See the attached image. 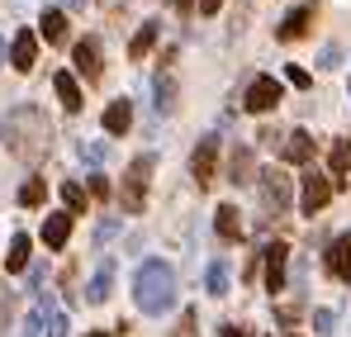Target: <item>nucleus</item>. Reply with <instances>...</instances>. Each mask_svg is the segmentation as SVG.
Returning a JSON list of instances; mask_svg holds the SVG:
<instances>
[{"label": "nucleus", "mask_w": 351, "mask_h": 337, "mask_svg": "<svg viewBox=\"0 0 351 337\" xmlns=\"http://www.w3.org/2000/svg\"><path fill=\"white\" fill-rule=\"evenodd\" d=\"M223 337H252V333H247L242 323H228V328H223Z\"/></svg>", "instance_id": "nucleus-36"}, {"label": "nucleus", "mask_w": 351, "mask_h": 337, "mask_svg": "<svg viewBox=\"0 0 351 337\" xmlns=\"http://www.w3.org/2000/svg\"><path fill=\"white\" fill-rule=\"evenodd\" d=\"M38 34H43L48 43H62V38H66V14L48 5V10H43V19H38Z\"/></svg>", "instance_id": "nucleus-19"}, {"label": "nucleus", "mask_w": 351, "mask_h": 337, "mask_svg": "<svg viewBox=\"0 0 351 337\" xmlns=\"http://www.w3.org/2000/svg\"><path fill=\"white\" fill-rule=\"evenodd\" d=\"M332 323H337V314H332V309H313V333H332Z\"/></svg>", "instance_id": "nucleus-30"}, {"label": "nucleus", "mask_w": 351, "mask_h": 337, "mask_svg": "<svg viewBox=\"0 0 351 337\" xmlns=\"http://www.w3.org/2000/svg\"><path fill=\"white\" fill-rule=\"evenodd\" d=\"M280 157H285V162H294V167H304V162L313 157V133H304V128L285 133V148H280Z\"/></svg>", "instance_id": "nucleus-12"}, {"label": "nucleus", "mask_w": 351, "mask_h": 337, "mask_svg": "<svg viewBox=\"0 0 351 337\" xmlns=\"http://www.w3.org/2000/svg\"><path fill=\"white\" fill-rule=\"evenodd\" d=\"M133 299H138V309L143 314H167L176 304V271L162 262V257H152V262H143L138 266V281H133Z\"/></svg>", "instance_id": "nucleus-1"}, {"label": "nucleus", "mask_w": 351, "mask_h": 337, "mask_svg": "<svg viewBox=\"0 0 351 337\" xmlns=\"http://www.w3.org/2000/svg\"><path fill=\"white\" fill-rule=\"evenodd\" d=\"M152 95H157V100H152V105H157V114H171V105H176V81L167 76V71H157V76H152Z\"/></svg>", "instance_id": "nucleus-20"}, {"label": "nucleus", "mask_w": 351, "mask_h": 337, "mask_svg": "<svg viewBox=\"0 0 351 337\" xmlns=\"http://www.w3.org/2000/svg\"><path fill=\"white\" fill-rule=\"evenodd\" d=\"M5 304H10V294H0V318H5Z\"/></svg>", "instance_id": "nucleus-38"}, {"label": "nucleus", "mask_w": 351, "mask_h": 337, "mask_svg": "<svg viewBox=\"0 0 351 337\" xmlns=\"http://www.w3.org/2000/svg\"><path fill=\"white\" fill-rule=\"evenodd\" d=\"M347 91H351V86H347Z\"/></svg>", "instance_id": "nucleus-41"}, {"label": "nucleus", "mask_w": 351, "mask_h": 337, "mask_svg": "<svg viewBox=\"0 0 351 337\" xmlns=\"http://www.w3.org/2000/svg\"><path fill=\"white\" fill-rule=\"evenodd\" d=\"M204 290H209L214 299L228 294V266H223V262H209V271H204Z\"/></svg>", "instance_id": "nucleus-24"}, {"label": "nucleus", "mask_w": 351, "mask_h": 337, "mask_svg": "<svg viewBox=\"0 0 351 337\" xmlns=\"http://www.w3.org/2000/svg\"><path fill=\"white\" fill-rule=\"evenodd\" d=\"M219 5L223 0H199V14H219Z\"/></svg>", "instance_id": "nucleus-35"}, {"label": "nucleus", "mask_w": 351, "mask_h": 337, "mask_svg": "<svg viewBox=\"0 0 351 337\" xmlns=\"http://www.w3.org/2000/svg\"><path fill=\"white\" fill-rule=\"evenodd\" d=\"M71 62H76V71L86 76V81H100V38H81L76 48H71Z\"/></svg>", "instance_id": "nucleus-10"}, {"label": "nucleus", "mask_w": 351, "mask_h": 337, "mask_svg": "<svg viewBox=\"0 0 351 337\" xmlns=\"http://www.w3.org/2000/svg\"><path fill=\"white\" fill-rule=\"evenodd\" d=\"M214 228H219L223 242H237V237H242V219H237L233 205H219V209H214Z\"/></svg>", "instance_id": "nucleus-16"}, {"label": "nucleus", "mask_w": 351, "mask_h": 337, "mask_svg": "<svg viewBox=\"0 0 351 337\" xmlns=\"http://www.w3.org/2000/svg\"><path fill=\"white\" fill-rule=\"evenodd\" d=\"M228 181H233V185H247V181H252V148H233V157H228Z\"/></svg>", "instance_id": "nucleus-22"}, {"label": "nucleus", "mask_w": 351, "mask_h": 337, "mask_svg": "<svg viewBox=\"0 0 351 337\" xmlns=\"http://www.w3.org/2000/svg\"><path fill=\"white\" fill-rule=\"evenodd\" d=\"M114 219H105V224H100V228H95V242H105V237H114Z\"/></svg>", "instance_id": "nucleus-34"}, {"label": "nucleus", "mask_w": 351, "mask_h": 337, "mask_svg": "<svg viewBox=\"0 0 351 337\" xmlns=\"http://www.w3.org/2000/svg\"><path fill=\"white\" fill-rule=\"evenodd\" d=\"M308 24H313V5H294L290 14L276 24V38H280V43H299V38L308 34Z\"/></svg>", "instance_id": "nucleus-8"}, {"label": "nucleus", "mask_w": 351, "mask_h": 337, "mask_svg": "<svg viewBox=\"0 0 351 337\" xmlns=\"http://www.w3.org/2000/svg\"><path fill=\"white\" fill-rule=\"evenodd\" d=\"M62 205H66V214H81V209H86V190H81L76 181H66V185H62Z\"/></svg>", "instance_id": "nucleus-26"}, {"label": "nucleus", "mask_w": 351, "mask_h": 337, "mask_svg": "<svg viewBox=\"0 0 351 337\" xmlns=\"http://www.w3.org/2000/svg\"><path fill=\"white\" fill-rule=\"evenodd\" d=\"M5 266H10V271H24V266H29V233H14V237H10Z\"/></svg>", "instance_id": "nucleus-23"}, {"label": "nucleus", "mask_w": 351, "mask_h": 337, "mask_svg": "<svg viewBox=\"0 0 351 337\" xmlns=\"http://www.w3.org/2000/svg\"><path fill=\"white\" fill-rule=\"evenodd\" d=\"M337 62H342V48H337V43H328V48L318 53V67H323V71H328V67H337Z\"/></svg>", "instance_id": "nucleus-32"}, {"label": "nucleus", "mask_w": 351, "mask_h": 337, "mask_svg": "<svg viewBox=\"0 0 351 337\" xmlns=\"http://www.w3.org/2000/svg\"><path fill=\"white\" fill-rule=\"evenodd\" d=\"M43 195H48V185H43V181L34 176V181H29V185L19 190V205H29V209H34V205H43Z\"/></svg>", "instance_id": "nucleus-27"}, {"label": "nucleus", "mask_w": 351, "mask_h": 337, "mask_svg": "<svg viewBox=\"0 0 351 337\" xmlns=\"http://www.w3.org/2000/svg\"><path fill=\"white\" fill-rule=\"evenodd\" d=\"M280 138H285V133H276V128H261V133H256V143H261V148H285Z\"/></svg>", "instance_id": "nucleus-33"}, {"label": "nucleus", "mask_w": 351, "mask_h": 337, "mask_svg": "<svg viewBox=\"0 0 351 337\" xmlns=\"http://www.w3.org/2000/svg\"><path fill=\"white\" fill-rule=\"evenodd\" d=\"M48 299H38L34 309H29V318H24V337H38V333H48Z\"/></svg>", "instance_id": "nucleus-25"}, {"label": "nucleus", "mask_w": 351, "mask_h": 337, "mask_svg": "<svg viewBox=\"0 0 351 337\" xmlns=\"http://www.w3.org/2000/svg\"><path fill=\"white\" fill-rule=\"evenodd\" d=\"M0 67H5V38H0Z\"/></svg>", "instance_id": "nucleus-39"}, {"label": "nucleus", "mask_w": 351, "mask_h": 337, "mask_svg": "<svg viewBox=\"0 0 351 337\" xmlns=\"http://www.w3.org/2000/svg\"><path fill=\"white\" fill-rule=\"evenodd\" d=\"M328 167H332V176H337V185H347V171H351V138H337V143H332Z\"/></svg>", "instance_id": "nucleus-21"}, {"label": "nucleus", "mask_w": 351, "mask_h": 337, "mask_svg": "<svg viewBox=\"0 0 351 337\" xmlns=\"http://www.w3.org/2000/svg\"><path fill=\"white\" fill-rule=\"evenodd\" d=\"M110 285H114V262H100L95 276H90V285H86V299H90V304H105V299H110Z\"/></svg>", "instance_id": "nucleus-13"}, {"label": "nucleus", "mask_w": 351, "mask_h": 337, "mask_svg": "<svg viewBox=\"0 0 351 337\" xmlns=\"http://www.w3.org/2000/svg\"><path fill=\"white\" fill-rule=\"evenodd\" d=\"M66 333H71L66 314H53V318H48V333H43V337H66Z\"/></svg>", "instance_id": "nucleus-31"}, {"label": "nucleus", "mask_w": 351, "mask_h": 337, "mask_svg": "<svg viewBox=\"0 0 351 337\" xmlns=\"http://www.w3.org/2000/svg\"><path fill=\"white\" fill-rule=\"evenodd\" d=\"M280 95H285V91H280V81H276V76H256V81L247 86V95H242V105H247L252 114H266V110H276V105H280Z\"/></svg>", "instance_id": "nucleus-4"}, {"label": "nucleus", "mask_w": 351, "mask_h": 337, "mask_svg": "<svg viewBox=\"0 0 351 337\" xmlns=\"http://www.w3.org/2000/svg\"><path fill=\"white\" fill-rule=\"evenodd\" d=\"M66 237H71V214H48L43 219V242L48 247H66Z\"/></svg>", "instance_id": "nucleus-17"}, {"label": "nucleus", "mask_w": 351, "mask_h": 337, "mask_svg": "<svg viewBox=\"0 0 351 337\" xmlns=\"http://www.w3.org/2000/svg\"><path fill=\"white\" fill-rule=\"evenodd\" d=\"M62 5H66V10H86V0H62Z\"/></svg>", "instance_id": "nucleus-37"}, {"label": "nucleus", "mask_w": 351, "mask_h": 337, "mask_svg": "<svg viewBox=\"0 0 351 337\" xmlns=\"http://www.w3.org/2000/svg\"><path fill=\"white\" fill-rule=\"evenodd\" d=\"M53 91H58V100H62V110H81V86H76V76L71 71H58L53 76Z\"/></svg>", "instance_id": "nucleus-15"}, {"label": "nucleus", "mask_w": 351, "mask_h": 337, "mask_svg": "<svg viewBox=\"0 0 351 337\" xmlns=\"http://www.w3.org/2000/svg\"><path fill=\"white\" fill-rule=\"evenodd\" d=\"M328 276L332 281H351V233H342V237H332V247H328Z\"/></svg>", "instance_id": "nucleus-11"}, {"label": "nucleus", "mask_w": 351, "mask_h": 337, "mask_svg": "<svg viewBox=\"0 0 351 337\" xmlns=\"http://www.w3.org/2000/svg\"><path fill=\"white\" fill-rule=\"evenodd\" d=\"M176 337H199V309H185V314H180Z\"/></svg>", "instance_id": "nucleus-28"}, {"label": "nucleus", "mask_w": 351, "mask_h": 337, "mask_svg": "<svg viewBox=\"0 0 351 337\" xmlns=\"http://www.w3.org/2000/svg\"><path fill=\"white\" fill-rule=\"evenodd\" d=\"M214 162H219V138H199V148L190 152V176H195L199 190L214 181Z\"/></svg>", "instance_id": "nucleus-5"}, {"label": "nucleus", "mask_w": 351, "mask_h": 337, "mask_svg": "<svg viewBox=\"0 0 351 337\" xmlns=\"http://www.w3.org/2000/svg\"><path fill=\"white\" fill-rule=\"evenodd\" d=\"M332 190H337L332 181H323L318 171L308 167V171H304V195H299V205H304V214H318V209H323V205L332 200Z\"/></svg>", "instance_id": "nucleus-6"}, {"label": "nucleus", "mask_w": 351, "mask_h": 337, "mask_svg": "<svg viewBox=\"0 0 351 337\" xmlns=\"http://www.w3.org/2000/svg\"><path fill=\"white\" fill-rule=\"evenodd\" d=\"M10 62H14V71H29V67L38 62V34H34V29H19V34L10 38Z\"/></svg>", "instance_id": "nucleus-9"}, {"label": "nucleus", "mask_w": 351, "mask_h": 337, "mask_svg": "<svg viewBox=\"0 0 351 337\" xmlns=\"http://www.w3.org/2000/svg\"><path fill=\"white\" fill-rule=\"evenodd\" d=\"M86 337H110V333H86Z\"/></svg>", "instance_id": "nucleus-40"}, {"label": "nucleus", "mask_w": 351, "mask_h": 337, "mask_svg": "<svg viewBox=\"0 0 351 337\" xmlns=\"http://www.w3.org/2000/svg\"><path fill=\"white\" fill-rule=\"evenodd\" d=\"M261 252H266V290L280 294V290H285V257H290V247L276 237V242H266Z\"/></svg>", "instance_id": "nucleus-7"}, {"label": "nucleus", "mask_w": 351, "mask_h": 337, "mask_svg": "<svg viewBox=\"0 0 351 337\" xmlns=\"http://www.w3.org/2000/svg\"><path fill=\"white\" fill-rule=\"evenodd\" d=\"M157 34H162V19H147V24L133 34V43H128V57H147V53H152V43H157Z\"/></svg>", "instance_id": "nucleus-18"}, {"label": "nucleus", "mask_w": 351, "mask_h": 337, "mask_svg": "<svg viewBox=\"0 0 351 337\" xmlns=\"http://www.w3.org/2000/svg\"><path fill=\"white\" fill-rule=\"evenodd\" d=\"M128 124H133V105H128V100H110V110H105V133L123 138Z\"/></svg>", "instance_id": "nucleus-14"}, {"label": "nucleus", "mask_w": 351, "mask_h": 337, "mask_svg": "<svg viewBox=\"0 0 351 337\" xmlns=\"http://www.w3.org/2000/svg\"><path fill=\"white\" fill-rule=\"evenodd\" d=\"M105 157H110V148H105V143H81V162H90V167H100Z\"/></svg>", "instance_id": "nucleus-29"}, {"label": "nucleus", "mask_w": 351, "mask_h": 337, "mask_svg": "<svg viewBox=\"0 0 351 337\" xmlns=\"http://www.w3.org/2000/svg\"><path fill=\"white\" fill-rule=\"evenodd\" d=\"M152 167H157L152 152H143V157L128 162V171H123V190H119L123 214H143V205H147V185H152Z\"/></svg>", "instance_id": "nucleus-2"}, {"label": "nucleus", "mask_w": 351, "mask_h": 337, "mask_svg": "<svg viewBox=\"0 0 351 337\" xmlns=\"http://www.w3.org/2000/svg\"><path fill=\"white\" fill-rule=\"evenodd\" d=\"M261 200H266V209H271V214H285V209H290L294 190H290V176H285L280 167L261 171Z\"/></svg>", "instance_id": "nucleus-3"}]
</instances>
